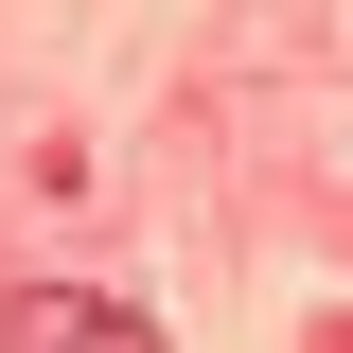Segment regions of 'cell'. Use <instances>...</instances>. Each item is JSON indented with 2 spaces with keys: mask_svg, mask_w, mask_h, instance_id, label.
Returning <instances> with one entry per match:
<instances>
[{
  "mask_svg": "<svg viewBox=\"0 0 353 353\" xmlns=\"http://www.w3.org/2000/svg\"><path fill=\"white\" fill-rule=\"evenodd\" d=\"M0 336H18V353H124L141 301H106V283H18V301H0Z\"/></svg>",
  "mask_w": 353,
  "mask_h": 353,
  "instance_id": "cell-1",
  "label": "cell"
}]
</instances>
